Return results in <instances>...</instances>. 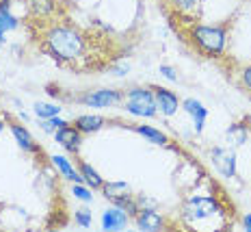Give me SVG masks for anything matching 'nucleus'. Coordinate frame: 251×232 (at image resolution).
Returning a JSON list of instances; mask_svg holds the SVG:
<instances>
[{
  "instance_id": "obj_9",
  "label": "nucleus",
  "mask_w": 251,
  "mask_h": 232,
  "mask_svg": "<svg viewBox=\"0 0 251 232\" xmlns=\"http://www.w3.org/2000/svg\"><path fill=\"white\" fill-rule=\"evenodd\" d=\"M54 139L56 144H61L67 152L76 154L80 150V144H82V133L76 128V126H63V128L54 130Z\"/></svg>"
},
{
  "instance_id": "obj_22",
  "label": "nucleus",
  "mask_w": 251,
  "mask_h": 232,
  "mask_svg": "<svg viewBox=\"0 0 251 232\" xmlns=\"http://www.w3.org/2000/svg\"><path fill=\"white\" fill-rule=\"evenodd\" d=\"M63 126H70V122L59 119L56 115L54 117H50V119H44V130H59V128H63Z\"/></svg>"
},
{
  "instance_id": "obj_23",
  "label": "nucleus",
  "mask_w": 251,
  "mask_h": 232,
  "mask_svg": "<svg viewBox=\"0 0 251 232\" xmlns=\"http://www.w3.org/2000/svg\"><path fill=\"white\" fill-rule=\"evenodd\" d=\"M91 213H89L87 208H80V210H76V224L78 226H82V228H89L91 226Z\"/></svg>"
},
{
  "instance_id": "obj_19",
  "label": "nucleus",
  "mask_w": 251,
  "mask_h": 232,
  "mask_svg": "<svg viewBox=\"0 0 251 232\" xmlns=\"http://www.w3.org/2000/svg\"><path fill=\"white\" fill-rule=\"evenodd\" d=\"M102 191H104V196H106L108 200H115V198H119V196H126V193H130V187L126 182H104V187H102Z\"/></svg>"
},
{
  "instance_id": "obj_11",
  "label": "nucleus",
  "mask_w": 251,
  "mask_h": 232,
  "mask_svg": "<svg viewBox=\"0 0 251 232\" xmlns=\"http://www.w3.org/2000/svg\"><path fill=\"white\" fill-rule=\"evenodd\" d=\"M134 219H137V226L141 230H160L165 224L163 217H160L154 208H141L139 213L134 215Z\"/></svg>"
},
{
  "instance_id": "obj_17",
  "label": "nucleus",
  "mask_w": 251,
  "mask_h": 232,
  "mask_svg": "<svg viewBox=\"0 0 251 232\" xmlns=\"http://www.w3.org/2000/svg\"><path fill=\"white\" fill-rule=\"evenodd\" d=\"M111 202H113L117 208L126 210L128 215H132V217L139 213V202L134 200V196H130V193H126V196H119V198H115V200H111Z\"/></svg>"
},
{
  "instance_id": "obj_10",
  "label": "nucleus",
  "mask_w": 251,
  "mask_h": 232,
  "mask_svg": "<svg viewBox=\"0 0 251 232\" xmlns=\"http://www.w3.org/2000/svg\"><path fill=\"white\" fill-rule=\"evenodd\" d=\"M182 107H184V111H186V113L193 117L195 130H197V133H201V130H203V124H206V117H208V109L203 107L201 102L193 100V98L184 100V102H182Z\"/></svg>"
},
{
  "instance_id": "obj_25",
  "label": "nucleus",
  "mask_w": 251,
  "mask_h": 232,
  "mask_svg": "<svg viewBox=\"0 0 251 232\" xmlns=\"http://www.w3.org/2000/svg\"><path fill=\"white\" fill-rule=\"evenodd\" d=\"M227 135H229V137H234V144H236V145H243V144H245V139H247V135H245V130H243V128H229V130H227Z\"/></svg>"
},
{
  "instance_id": "obj_28",
  "label": "nucleus",
  "mask_w": 251,
  "mask_h": 232,
  "mask_svg": "<svg viewBox=\"0 0 251 232\" xmlns=\"http://www.w3.org/2000/svg\"><path fill=\"white\" fill-rule=\"evenodd\" d=\"M245 226H247V230H251V215H247V217H245Z\"/></svg>"
},
{
  "instance_id": "obj_5",
  "label": "nucleus",
  "mask_w": 251,
  "mask_h": 232,
  "mask_svg": "<svg viewBox=\"0 0 251 232\" xmlns=\"http://www.w3.org/2000/svg\"><path fill=\"white\" fill-rule=\"evenodd\" d=\"M119 100H124L122 91H115V89H96V91H87L85 96L76 98V102L85 104V107L93 109H104V107H113Z\"/></svg>"
},
{
  "instance_id": "obj_16",
  "label": "nucleus",
  "mask_w": 251,
  "mask_h": 232,
  "mask_svg": "<svg viewBox=\"0 0 251 232\" xmlns=\"http://www.w3.org/2000/svg\"><path fill=\"white\" fill-rule=\"evenodd\" d=\"M132 130H134V133H139V135H143L145 139H150V141H151V144H158V145L169 144L167 135H165V133H160V130H158V128H154V126H132Z\"/></svg>"
},
{
  "instance_id": "obj_12",
  "label": "nucleus",
  "mask_w": 251,
  "mask_h": 232,
  "mask_svg": "<svg viewBox=\"0 0 251 232\" xmlns=\"http://www.w3.org/2000/svg\"><path fill=\"white\" fill-rule=\"evenodd\" d=\"M128 224V215H126V210L122 208H108L106 213L102 215V226L106 230H119V228H124V226Z\"/></svg>"
},
{
  "instance_id": "obj_18",
  "label": "nucleus",
  "mask_w": 251,
  "mask_h": 232,
  "mask_svg": "<svg viewBox=\"0 0 251 232\" xmlns=\"http://www.w3.org/2000/svg\"><path fill=\"white\" fill-rule=\"evenodd\" d=\"M0 29L7 33V30H13L18 29V20L11 15V11H9V2L4 0V2H0Z\"/></svg>"
},
{
  "instance_id": "obj_26",
  "label": "nucleus",
  "mask_w": 251,
  "mask_h": 232,
  "mask_svg": "<svg viewBox=\"0 0 251 232\" xmlns=\"http://www.w3.org/2000/svg\"><path fill=\"white\" fill-rule=\"evenodd\" d=\"M158 72L163 74L165 78H169V81H177V72H176V67H171V65H160V67H158Z\"/></svg>"
},
{
  "instance_id": "obj_20",
  "label": "nucleus",
  "mask_w": 251,
  "mask_h": 232,
  "mask_svg": "<svg viewBox=\"0 0 251 232\" xmlns=\"http://www.w3.org/2000/svg\"><path fill=\"white\" fill-rule=\"evenodd\" d=\"M59 111H61L59 104H48V102H37L35 104V115L41 117V119L54 117V115H59Z\"/></svg>"
},
{
  "instance_id": "obj_1",
  "label": "nucleus",
  "mask_w": 251,
  "mask_h": 232,
  "mask_svg": "<svg viewBox=\"0 0 251 232\" xmlns=\"http://www.w3.org/2000/svg\"><path fill=\"white\" fill-rule=\"evenodd\" d=\"M44 41L48 46L50 55L59 61H76L85 55L87 41L82 33L74 26L67 24H56L50 26L48 33L44 35Z\"/></svg>"
},
{
  "instance_id": "obj_4",
  "label": "nucleus",
  "mask_w": 251,
  "mask_h": 232,
  "mask_svg": "<svg viewBox=\"0 0 251 232\" xmlns=\"http://www.w3.org/2000/svg\"><path fill=\"white\" fill-rule=\"evenodd\" d=\"M219 210L217 206V200L214 198H208V196H197V198H191L188 202L184 204L182 213H184L186 219H206L214 215Z\"/></svg>"
},
{
  "instance_id": "obj_29",
  "label": "nucleus",
  "mask_w": 251,
  "mask_h": 232,
  "mask_svg": "<svg viewBox=\"0 0 251 232\" xmlns=\"http://www.w3.org/2000/svg\"><path fill=\"white\" fill-rule=\"evenodd\" d=\"M2 128H4V119H2V115H0V133H2Z\"/></svg>"
},
{
  "instance_id": "obj_15",
  "label": "nucleus",
  "mask_w": 251,
  "mask_h": 232,
  "mask_svg": "<svg viewBox=\"0 0 251 232\" xmlns=\"http://www.w3.org/2000/svg\"><path fill=\"white\" fill-rule=\"evenodd\" d=\"M52 163H54V167L63 174V178H67L70 182H85V180H82V176H80V172H78L76 167L65 159V156H61V154L56 156L54 154V156H52Z\"/></svg>"
},
{
  "instance_id": "obj_30",
  "label": "nucleus",
  "mask_w": 251,
  "mask_h": 232,
  "mask_svg": "<svg viewBox=\"0 0 251 232\" xmlns=\"http://www.w3.org/2000/svg\"><path fill=\"white\" fill-rule=\"evenodd\" d=\"M2 41H4V30L0 29V44H2Z\"/></svg>"
},
{
  "instance_id": "obj_2",
  "label": "nucleus",
  "mask_w": 251,
  "mask_h": 232,
  "mask_svg": "<svg viewBox=\"0 0 251 232\" xmlns=\"http://www.w3.org/2000/svg\"><path fill=\"white\" fill-rule=\"evenodd\" d=\"M191 39L195 41L206 55H221V52L226 50V41H227V24H219V26L193 24Z\"/></svg>"
},
{
  "instance_id": "obj_3",
  "label": "nucleus",
  "mask_w": 251,
  "mask_h": 232,
  "mask_svg": "<svg viewBox=\"0 0 251 232\" xmlns=\"http://www.w3.org/2000/svg\"><path fill=\"white\" fill-rule=\"evenodd\" d=\"M124 109L139 117H156L158 104H156L151 87H132L124 93Z\"/></svg>"
},
{
  "instance_id": "obj_14",
  "label": "nucleus",
  "mask_w": 251,
  "mask_h": 232,
  "mask_svg": "<svg viewBox=\"0 0 251 232\" xmlns=\"http://www.w3.org/2000/svg\"><path fill=\"white\" fill-rule=\"evenodd\" d=\"M76 163H78V172H80V176H82V180H85V184H89L91 189H102L104 187V178L96 170H93L89 163H85L82 159H76Z\"/></svg>"
},
{
  "instance_id": "obj_8",
  "label": "nucleus",
  "mask_w": 251,
  "mask_h": 232,
  "mask_svg": "<svg viewBox=\"0 0 251 232\" xmlns=\"http://www.w3.org/2000/svg\"><path fill=\"white\" fill-rule=\"evenodd\" d=\"M151 91H154V98H156V104H158L160 113L163 115H174L177 109H180V98L176 96L171 89H165V87H158V85H150Z\"/></svg>"
},
{
  "instance_id": "obj_6",
  "label": "nucleus",
  "mask_w": 251,
  "mask_h": 232,
  "mask_svg": "<svg viewBox=\"0 0 251 232\" xmlns=\"http://www.w3.org/2000/svg\"><path fill=\"white\" fill-rule=\"evenodd\" d=\"M212 163L223 178H234L236 176V154L226 147H214L212 150Z\"/></svg>"
},
{
  "instance_id": "obj_24",
  "label": "nucleus",
  "mask_w": 251,
  "mask_h": 232,
  "mask_svg": "<svg viewBox=\"0 0 251 232\" xmlns=\"http://www.w3.org/2000/svg\"><path fill=\"white\" fill-rule=\"evenodd\" d=\"M74 196H76L78 200H82V202H91V200H93L91 191H89V189H85V187H80V182L74 184Z\"/></svg>"
},
{
  "instance_id": "obj_7",
  "label": "nucleus",
  "mask_w": 251,
  "mask_h": 232,
  "mask_svg": "<svg viewBox=\"0 0 251 232\" xmlns=\"http://www.w3.org/2000/svg\"><path fill=\"white\" fill-rule=\"evenodd\" d=\"M4 122L9 124V128H11V133H13V137H15V141H18V145L22 147L24 152H30V154H33V152H41V150H39V145L35 144L33 135H30L28 130H26L20 122H15V119H13L9 113H4Z\"/></svg>"
},
{
  "instance_id": "obj_21",
  "label": "nucleus",
  "mask_w": 251,
  "mask_h": 232,
  "mask_svg": "<svg viewBox=\"0 0 251 232\" xmlns=\"http://www.w3.org/2000/svg\"><path fill=\"white\" fill-rule=\"evenodd\" d=\"M171 2L180 13H195L200 9L201 0H171Z\"/></svg>"
},
{
  "instance_id": "obj_27",
  "label": "nucleus",
  "mask_w": 251,
  "mask_h": 232,
  "mask_svg": "<svg viewBox=\"0 0 251 232\" xmlns=\"http://www.w3.org/2000/svg\"><path fill=\"white\" fill-rule=\"evenodd\" d=\"M243 83L251 89V65H249V67H245V72H243Z\"/></svg>"
},
{
  "instance_id": "obj_13",
  "label": "nucleus",
  "mask_w": 251,
  "mask_h": 232,
  "mask_svg": "<svg viewBox=\"0 0 251 232\" xmlns=\"http://www.w3.org/2000/svg\"><path fill=\"white\" fill-rule=\"evenodd\" d=\"M104 124H106V119H104L102 115H80V117H76V122H74V126L82 135L98 133Z\"/></svg>"
}]
</instances>
